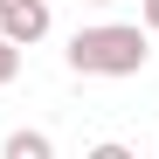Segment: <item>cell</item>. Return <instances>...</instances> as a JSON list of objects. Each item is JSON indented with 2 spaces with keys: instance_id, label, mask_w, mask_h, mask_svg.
<instances>
[{
  "instance_id": "1",
  "label": "cell",
  "mask_w": 159,
  "mask_h": 159,
  "mask_svg": "<svg viewBox=\"0 0 159 159\" xmlns=\"http://www.w3.org/2000/svg\"><path fill=\"white\" fill-rule=\"evenodd\" d=\"M145 56H152L145 28H131V21H97V28H76V42H69L76 76H139Z\"/></svg>"
},
{
  "instance_id": "2",
  "label": "cell",
  "mask_w": 159,
  "mask_h": 159,
  "mask_svg": "<svg viewBox=\"0 0 159 159\" xmlns=\"http://www.w3.org/2000/svg\"><path fill=\"white\" fill-rule=\"evenodd\" d=\"M0 35L7 42H42L48 35V0H0Z\"/></svg>"
},
{
  "instance_id": "3",
  "label": "cell",
  "mask_w": 159,
  "mask_h": 159,
  "mask_svg": "<svg viewBox=\"0 0 159 159\" xmlns=\"http://www.w3.org/2000/svg\"><path fill=\"white\" fill-rule=\"evenodd\" d=\"M7 159H48L56 145H48V131H7V145H0Z\"/></svg>"
},
{
  "instance_id": "4",
  "label": "cell",
  "mask_w": 159,
  "mask_h": 159,
  "mask_svg": "<svg viewBox=\"0 0 159 159\" xmlns=\"http://www.w3.org/2000/svg\"><path fill=\"white\" fill-rule=\"evenodd\" d=\"M14 76H21V42L0 35V83H14Z\"/></svg>"
},
{
  "instance_id": "5",
  "label": "cell",
  "mask_w": 159,
  "mask_h": 159,
  "mask_svg": "<svg viewBox=\"0 0 159 159\" xmlns=\"http://www.w3.org/2000/svg\"><path fill=\"white\" fill-rule=\"evenodd\" d=\"M145 28H152V35H159V0H145Z\"/></svg>"
},
{
  "instance_id": "6",
  "label": "cell",
  "mask_w": 159,
  "mask_h": 159,
  "mask_svg": "<svg viewBox=\"0 0 159 159\" xmlns=\"http://www.w3.org/2000/svg\"><path fill=\"white\" fill-rule=\"evenodd\" d=\"M90 7H111V0H90Z\"/></svg>"
}]
</instances>
